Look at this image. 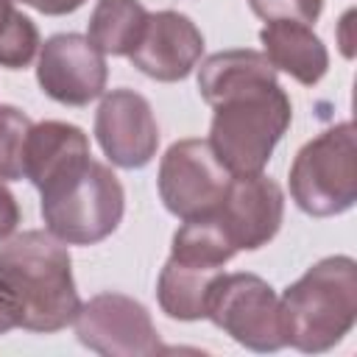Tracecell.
<instances>
[{
  "instance_id": "obj_1",
  "label": "cell",
  "mask_w": 357,
  "mask_h": 357,
  "mask_svg": "<svg viewBox=\"0 0 357 357\" xmlns=\"http://www.w3.org/2000/svg\"><path fill=\"white\" fill-rule=\"evenodd\" d=\"M198 92L212 106L209 145L231 176L262 173L293 120V103L262 50H220L201 61Z\"/></svg>"
},
{
  "instance_id": "obj_2",
  "label": "cell",
  "mask_w": 357,
  "mask_h": 357,
  "mask_svg": "<svg viewBox=\"0 0 357 357\" xmlns=\"http://www.w3.org/2000/svg\"><path fill=\"white\" fill-rule=\"evenodd\" d=\"M0 273L20 298V329L50 335L73 324L81 307L73 259L67 243L47 229H28L6 237L0 245Z\"/></svg>"
},
{
  "instance_id": "obj_3",
  "label": "cell",
  "mask_w": 357,
  "mask_h": 357,
  "mask_svg": "<svg viewBox=\"0 0 357 357\" xmlns=\"http://www.w3.org/2000/svg\"><path fill=\"white\" fill-rule=\"evenodd\" d=\"M284 346L304 354L335 349L357 321V262L346 254L324 257L282 296Z\"/></svg>"
},
{
  "instance_id": "obj_4",
  "label": "cell",
  "mask_w": 357,
  "mask_h": 357,
  "mask_svg": "<svg viewBox=\"0 0 357 357\" xmlns=\"http://www.w3.org/2000/svg\"><path fill=\"white\" fill-rule=\"evenodd\" d=\"M45 229L67 245H95L123 220L126 192L103 162H84L73 173L39 190Z\"/></svg>"
},
{
  "instance_id": "obj_5",
  "label": "cell",
  "mask_w": 357,
  "mask_h": 357,
  "mask_svg": "<svg viewBox=\"0 0 357 357\" xmlns=\"http://www.w3.org/2000/svg\"><path fill=\"white\" fill-rule=\"evenodd\" d=\"M290 198L310 218H335L357 201V134L343 120L304 142L290 165Z\"/></svg>"
},
{
  "instance_id": "obj_6",
  "label": "cell",
  "mask_w": 357,
  "mask_h": 357,
  "mask_svg": "<svg viewBox=\"0 0 357 357\" xmlns=\"http://www.w3.org/2000/svg\"><path fill=\"white\" fill-rule=\"evenodd\" d=\"M206 318L251 351L284 349L279 296L257 273H220L209 293Z\"/></svg>"
},
{
  "instance_id": "obj_7",
  "label": "cell",
  "mask_w": 357,
  "mask_h": 357,
  "mask_svg": "<svg viewBox=\"0 0 357 357\" xmlns=\"http://www.w3.org/2000/svg\"><path fill=\"white\" fill-rule=\"evenodd\" d=\"M231 181L209 139H178L159 162V198L170 215L190 220L212 215Z\"/></svg>"
},
{
  "instance_id": "obj_8",
  "label": "cell",
  "mask_w": 357,
  "mask_h": 357,
  "mask_svg": "<svg viewBox=\"0 0 357 357\" xmlns=\"http://www.w3.org/2000/svg\"><path fill=\"white\" fill-rule=\"evenodd\" d=\"M73 326L81 346L103 357H153L167 351L145 304L123 293L92 296L78 307Z\"/></svg>"
},
{
  "instance_id": "obj_9",
  "label": "cell",
  "mask_w": 357,
  "mask_h": 357,
  "mask_svg": "<svg viewBox=\"0 0 357 357\" xmlns=\"http://www.w3.org/2000/svg\"><path fill=\"white\" fill-rule=\"evenodd\" d=\"M106 56L81 33H56L39 47L36 81L64 106H86L106 89Z\"/></svg>"
},
{
  "instance_id": "obj_10",
  "label": "cell",
  "mask_w": 357,
  "mask_h": 357,
  "mask_svg": "<svg viewBox=\"0 0 357 357\" xmlns=\"http://www.w3.org/2000/svg\"><path fill=\"white\" fill-rule=\"evenodd\" d=\"M95 137L109 162L126 170L145 167L159 148V126L151 103L126 86L103 92L95 112Z\"/></svg>"
},
{
  "instance_id": "obj_11",
  "label": "cell",
  "mask_w": 357,
  "mask_h": 357,
  "mask_svg": "<svg viewBox=\"0 0 357 357\" xmlns=\"http://www.w3.org/2000/svg\"><path fill=\"white\" fill-rule=\"evenodd\" d=\"M212 215L237 251H257L268 245L282 226L284 192L265 173L231 176Z\"/></svg>"
},
{
  "instance_id": "obj_12",
  "label": "cell",
  "mask_w": 357,
  "mask_h": 357,
  "mask_svg": "<svg viewBox=\"0 0 357 357\" xmlns=\"http://www.w3.org/2000/svg\"><path fill=\"white\" fill-rule=\"evenodd\" d=\"M204 56V33L198 25L173 8L148 14L137 47L128 53L131 64L153 81H184Z\"/></svg>"
},
{
  "instance_id": "obj_13",
  "label": "cell",
  "mask_w": 357,
  "mask_h": 357,
  "mask_svg": "<svg viewBox=\"0 0 357 357\" xmlns=\"http://www.w3.org/2000/svg\"><path fill=\"white\" fill-rule=\"evenodd\" d=\"M89 159V137L84 128L64 120H42L31 126L25 142V178L36 190L73 173Z\"/></svg>"
},
{
  "instance_id": "obj_14",
  "label": "cell",
  "mask_w": 357,
  "mask_h": 357,
  "mask_svg": "<svg viewBox=\"0 0 357 357\" xmlns=\"http://www.w3.org/2000/svg\"><path fill=\"white\" fill-rule=\"evenodd\" d=\"M259 42L273 70L287 73L304 86H315L329 70V50L312 31V25L290 20L265 22V28L259 31Z\"/></svg>"
},
{
  "instance_id": "obj_15",
  "label": "cell",
  "mask_w": 357,
  "mask_h": 357,
  "mask_svg": "<svg viewBox=\"0 0 357 357\" xmlns=\"http://www.w3.org/2000/svg\"><path fill=\"white\" fill-rule=\"evenodd\" d=\"M220 273L223 271L198 268V265H187V262L167 257L165 268L159 271V282H156V298H159L162 312L173 321L206 318L209 293Z\"/></svg>"
},
{
  "instance_id": "obj_16",
  "label": "cell",
  "mask_w": 357,
  "mask_h": 357,
  "mask_svg": "<svg viewBox=\"0 0 357 357\" xmlns=\"http://www.w3.org/2000/svg\"><path fill=\"white\" fill-rule=\"evenodd\" d=\"M148 22V11L139 0H98L89 14L86 39L103 56H128Z\"/></svg>"
},
{
  "instance_id": "obj_17",
  "label": "cell",
  "mask_w": 357,
  "mask_h": 357,
  "mask_svg": "<svg viewBox=\"0 0 357 357\" xmlns=\"http://www.w3.org/2000/svg\"><path fill=\"white\" fill-rule=\"evenodd\" d=\"M234 254H237V248L231 245V240L226 237V231L220 229L215 215H201V218L184 220L176 229L173 245H170L173 259L198 265V268H212V271H223V265Z\"/></svg>"
},
{
  "instance_id": "obj_18",
  "label": "cell",
  "mask_w": 357,
  "mask_h": 357,
  "mask_svg": "<svg viewBox=\"0 0 357 357\" xmlns=\"http://www.w3.org/2000/svg\"><path fill=\"white\" fill-rule=\"evenodd\" d=\"M31 117L17 106L0 103V181H17L25 176V142Z\"/></svg>"
},
{
  "instance_id": "obj_19",
  "label": "cell",
  "mask_w": 357,
  "mask_h": 357,
  "mask_svg": "<svg viewBox=\"0 0 357 357\" xmlns=\"http://www.w3.org/2000/svg\"><path fill=\"white\" fill-rule=\"evenodd\" d=\"M42 42H39V31L33 25L31 17L20 14V20L8 28V33L0 39V67L6 70H22L33 61V56L39 53Z\"/></svg>"
},
{
  "instance_id": "obj_20",
  "label": "cell",
  "mask_w": 357,
  "mask_h": 357,
  "mask_svg": "<svg viewBox=\"0 0 357 357\" xmlns=\"http://www.w3.org/2000/svg\"><path fill=\"white\" fill-rule=\"evenodd\" d=\"M248 6L265 22L290 20V22L312 25L324 11V0H248Z\"/></svg>"
},
{
  "instance_id": "obj_21",
  "label": "cell",
  "mask_w": 357,
  "mask_h": 357,
  "mask_svg": "<svg viewBox=\"0 0 357 357\" xmlns=\"http://www.w3.org/2000/svg\"><path fill=\"white\" fill-rule=\"evenodd\" d=\"M22 324V307L17 293L11 290V284L6 282V276L0 273V335L17 329Z\"/></svg>"
},
{
  "instance_id": "obj_22",
  "label": "cell",
  "mask_w": 357,
  "mask_h": 357,
  "mask_svg": "<svg viewBox=\"0 0 357 357\" xmlns=\"http://www.w3.org/2000/svg\"><path fill=\"white\" fill-rule=\"evenodd\" d=\"M17 223H20V206H17V198H14V192L0 181V243H3L6 237L14 234Z\"/></svg>"
},
{
  "instance_id": "obj_23",
  "label": "cell",
  "mask_w": 357,
  "mask_h": 357,
  "mask_svg": "<svg viewBox=\"0 0 357 357\" xmlns=\"http://www.w3.org/2000/svg\"><path fill=\"white\" fill-rule=\"evenodd\" d=\"M22 3L36 8L39 14H47V17H64V14L78 11L86 0H22Z\"/></svg>"
},
{
  "instance_id": "obj_24",
  "label": "cell",
  "mask_w": 357,
  "mask_h": 357,
  "mask_svg": "<svg viewBox=\"0 0 357 357\" xmlns=\"http://www.w3.org/2000/svg\"><path fill=\"white\" fill-rule=\"evenodd\" d=\"M20 14L22 11H17L14 8V0H0V39L8 33V28L20 20Z\"/></svg>"
}]
</instances>
